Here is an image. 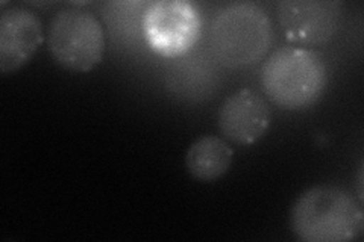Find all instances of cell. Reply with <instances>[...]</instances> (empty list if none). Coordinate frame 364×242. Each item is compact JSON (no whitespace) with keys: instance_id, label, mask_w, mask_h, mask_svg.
<instances>
[{"instance_id":"cell-9","label":"cell","mask_w":364,"mask_h":242,"mask_svg":"<svg viewBox=\"0 0 364 242\" xmlns=\"http://www.w3.org/2000/svg\"><path fill=\"white\" fill-rule=\"evenodd\" d=\"M234 152L223 138L200 136L190 145L186 167L191 177L200 182H214L225 176L232 165Z\"/></svg>"},{"instance_id":"cell-8","label":"cell","mask_w":364,"mask_h":242,"mask_svg":"<svg viewBox=\"0 0 364 242\" xmlns=\"http://www.w3.org/2000/svg\"><path fill=\"white\" fill-rule=\"evenodd\" d=\"M44 40L40 17L23 6H11L0 16V72H17L31 61Z\"/></svg>"},{"instance_id":"cell-2","label":"cell","mask_w":364,"mask_h":242,"mask_svg":"<svg viewBox=\"0 0 364 242\" xmlns=\"http://www.w3.org/2000/svg\"><path fill=\"white\" fill-rule=\"evenodd\" d=\"M261 87L277 106L298 111L313 106L326 87V65L314 50L284 45L261 67Z\"/></svg>"},{"instance_id":"cell-5","label":"cell","mask_w":364,"mask_h":242,"mask_svg":"<svg viewBox=\"0 0 364 242\" xmlns=\"http://www.w3.org/2000/svg\"><path fill=\"white\" fill-rule=\"evenodd\" d=\"M143 31L156 53L176 57L187 53L199 40L200 14L187 0H158L144 11Z\"/></svg>"},{"instance_id":"cell-7","label":"cell","mask_w":364,"mask_h":242,"mask_svg":"<svg viewBox=\"0 0 364 242\" xmlns=\"http://www.w3.org/2000/svg\"><path fill=\"white\" fill-rule=\"evenodd\" d=\"M272 123L267 101L255 91L243 88L226 97L219 111V129L238 145L255 144L266 135Z\"/></svg>"},{"instance_id":"cell-6","label":"cell","mask_w":364,"mask_h":242,"mask_svg":"<svg viewBox=\"0 0 364 242\" xmlns=\"http://www.w3.org/2000/svg\"><path fill=\"white\" fill-rule=\"evenodd\" d=\"M277 11L289 41L318 45L331 41L340 31L345 5L338 0H286Z\"/></svg>"},{"instance_id":"cell-1","label":"cell","mask_w":364,"mask_h":242,"mask_svg":"<svg viewBox=\"0 0 364 242\" xmlns=\"http://www.w3.org/2000/svg\"><path fill=\"white\" fill-rule=\"evenodd\" d=\"M290 227L304 242H349L363 233L364 215L350 192L321 185L305 191L294 202Z\"/></svg>"},{"instance_id":"cell-4","label":"cell","mask_w":364,"mask_h":242,"mask_svg":"<svg viewBox=\"0 0 364 242\" xmlns=\"http://www.w3.org/2000/svg\"><path fill=\"white\" fill-rule=\"evenodd\" d=\"M49 50L56 64L75 73H87L105 53V33L95 14L81 8H64L49 26Z\"/></svg>"},{"instance_id":"cell-3","label":"cell","mask_w":364,"mask_h":242,"mask_svg":"<svg viewBox=\"0 0 364 242\" xmlns=\"http://www.w3.org/2000/svg\"><path fill=\"white\" fill-rule=\"evenodd\" d=\"M273 26L264 9L252 2L223 6L210 26L211 52L228 68H245L267 55Z\"/></svg>"}]
</instances>
